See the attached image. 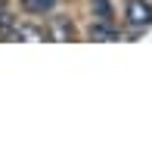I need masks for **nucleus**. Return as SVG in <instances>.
<instances>
[{"instance_id":"obj_1","label":"nucleus","mask_w":152,"mask_h":152,"mask_svg":"<svg viewBox=\"0 0 152 152\" xmlns=\"http://www.w3.org/2000/svg\"><path fill=\"white\" fill-rule=\"evenodd\" d=\"M124 16H127L130 25L143 28V25H152V6L146 3V0H130L127 10H124Z\"/></svg>"},{"instance_id":"obj_2","label":"nucleus","mask_w":152,"mask_h":152,"mask_svg":"<svg viewBox=\"0 0 152 152\" xmlns=\"http://www.w3.org/2000/svg\"><path fill=\"white\" fill-rule=\"evenodd\" d=\"M50 37H53V40H72V37H75L72 22H65V19H56V22H53V28H50Z\"/></svg>"},{"instance_id":"obj_3","label":"nucleus","mask_w":152,"mask_h":152,"mask_svg":"<svg viewBox=\"0 0 152 152\" xmlns=\"http://www.w3.org/2000/svg\"><path fill=\"white\" fill-rule=\"evenodd\" d=\"M90 37H93V40H118L121 34L115 31L109 22H99V25H93V28H90Z\"/></svg>"},{"instance_id":"obj_4","label":"nucleus","mask_w":152,"mask_h":152,"mask_svg":"<svg viewBox=\"0 0 152 152\" xmlns=\"http://www.w3.org/2000/svg\"><path fill=\"white\" fill-rule=\"evenodd\" d=\"M56 3H59V0H25V10H28V12H37V16H44V12L56 10Z\"/></svg>"},{"instance_id":"obj_5","label":"nucleus","mask_w":152,"mask_h":152,"mask_svg":"<svg viewBox=\"0 0 152 152\" xmlns=\"http://www.w3.org/2000/svg\"><path fill=\"white\" fill-rule=\"evenodd\" d=\"M10 34H12V37H34V40L44 37V31H40V28H31V25H16Z\"/></svg>"},{"instance_id":"obj_6","label":"nucleus","mask_w":152,"mask_h":152,"mask_svg":"<svg viewBox=\"0 0 152 152\" xmlns=\"http://www.w3.org/2000/svg\"><path fill=\"white\" fill-rule=\"evenodd\" d=\"M93 10H96V16H99V22H112V6H109V0H93Z\"/></svg>"}]
</instances>
